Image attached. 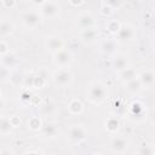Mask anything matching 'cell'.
I'll use <instances>...</instances> for the list:
<instances>
[{
  "label": "cell",
  "mask_w": 155,
  "mask_h": 155,
  "mask_svg": "<svg viewBox=\"0 0 155 155\" xmlns=\"http://www.w3.org/2000/svg\"><path fill=\"white\" fill-rule=\"evenodd\" d=\"M120 25H121V23H120L119 21H116V19H110V21L108 22V24H107V29H108L111 34H116V31L119 30Z\"/></svg>",
  "instance_id": "27"
},
{
  "label": "cell",
  "mask_w": 155,
  "mask_h": 155,
  "mask_svg": "<svg viewBox=\"0 0 155 155\" xmlns=\"http://www.w3.org/2000/svg\"><path fill=\"white\" fill-rule=\"evenodd\" d=\"M10 69L0 64V81H7L10 78Z\"/></svg>",
  "instance_id": "32"
},
{
  "label": "cell",
  "mask_w": 155,
  "mask_h": 155,
  "mask_svg": "<svg viewBox=\"0 0 155 155\" xmlns=\"http://www.w3.org/2000/svg\"><path fill=\"white\" fill-rule=\"evenodd\" d=\"M45 47H46V50L48 52H51L53 54L57 51L64 48V41L58 35H48L45 39Z\"/></svg>",
  "instance_id": "10"
},
{
  "label": "cell",
  "mask_w": 155,
  "mask_h": 155,
  "mask_svg": "<svg viewBox=\"0 0 155 155\" xmlns=\"http://www.w3.org/2000/svg\"><path fill=\"white\" fill-rule=\"evenodd\" d=\"M40 107H41L42 113L46 114V115H50V114H52V113L56 110V105H54V103H52V102H45V103L41 104Z\"/></svg>",
  "instance_id": "26"
},
{
  "label": "cell",
  "mask_w": 155,
  "mask_h": 155,
  "mask_svg": "<svg viewBox=\"0 0 155 155\" xmlns=\"http://www.w3.org/2000/svg\"><path fill=\"white\" fill-rule=\"evenodd\" d=\"M0 58H1V56H0Z\"/></svg>",
  "instance_id": "42"
},
{
  "label": "cell",
  "mask_w": 155,
  "mask_h": 155,
  "mask_svg": "<svg viewBox=\"0 0 155 155\" xmlns=\"http://www.w3.org/2000/svg\"><path fill=\"white\" fill-rule=\"evenodd\" d=\"M1 2H2V6L5 7V8H13L15 6H16V0H1Z\"/></svg>",
  "instance_id": "34"
},
{
  "label": "cell",
  "mask_w": 155,
  "mask_h": 155,
  "mask_svg": "<svg viewBox=\"0 0 155 155\" xmlns=\"http://www.w3.org/2000/svg\"><path fill=\"white\" fill-rule=\"evenodd\" d=\"M34 75H35V73L24 74L23 87H25V88H31V87H33V82H34Z\"/></svg>",
  "instance_id": "29"
},
{
  "label": "cell",
  "mask_w": 155,
  "mask_h": 155,
  "mask_svg": "<svg viewBox=\"0 0 155 155\" xmlns=\"http://www.w3.org/2000/svg\"><path fill=\"white\" fill-rule=\"evenodd\" d=\"M31 97H33V94H31V92L29 91V88H24V90L21 92V94H19V99H21L22 103H30Z\"/></svg>",
  "instance_id": "30"
},
{
  "label": "cell",
  "mask_w": 155,
  "mask_h": 155,
  "mask_svg": "<svg viewBox=\"0 0 155 155\" xmlns=\"http://www.w3.org/2000/svg\"><path fill=\"white\" fill-rule=\"evenodd\" d=\"M21 19H22V23L27 28L34 29V28L40 27L41 21H42V17L36 11H27V12H23L21 15Z\"/></svg>",
  "instance_id": "4"
},
{
  "label": "cell",
  "mask_w": 155,
  "mask_h": 155,
  "mask_svg": "<svg viewBox=\"0 0 155 155\" xmlns=\"http://www.w3.org/2000/svg\"><path fill=\"white\" fill-rule=\"evenodd\" d=\"M8 119H10V122H11V125H12L13 128H16V127H18V126L21 125V119H19V116H17V115L8 116Z\"/></svg>",
  "instance_id": "33"
},
{
  "label": "cell",
  "mask_w": 155,
  "mask_h": 155,
  "mask_svg": "<svg viewBox=\"0 0 155 155\" xmlns=\"http://www.w3.org/2000/svg\"><path fill=\"white\" fill-rule=\"evenodd\" d=\"M122 2H124V0H105V5L109 6L113 11L120 8L121 5H122Z\"/></svg>",
  "instance_id": "31"
},
{
  "label": "cell",
  "mask_w": 155,
  "mask_h": 155,
  "mask_svg": "<svg viewBox=\"0 0 155 155\" xmlns=\"http://www.w3.org/2000/svg\"><path fill=\"white\" fill-rule=\"evenodd\" d=\"M119 48V41L116 39H107L101 45V51L105 56H115Z\"/></svg>",
  "instance_id": "11"
},
{
  "label": "cell",
  "mask_w": 155,
  "mask_h": 155,
  "mask_svg": "<svg viewBox=\"0 0 155 155\" xmlns=\"http://www.w3.org/2000/svg\"><path fill=\"white\" fill-rule=\"evenodd\" d=\"M137 76H138V71L132 67H127L126 69H124L119 73V79L122 82H127L132 79H136Z\"/></svg>",
  "instance_id": "20"
},
{
  "label": "cell",
  "mask_w": 155,
  "mask_h": 155,
  "mask_svg": "<svg viewBox=\"0 0 155 155\" xmlns=\"http://www.w3.org/2000/svg\"><path fill=\"white\" fill-rule=\"evenodd\" d=\"M127 67H130V62L125 56H116L111 61V68L116 73H120L121 70L126 69Z\"/></svg>",
  "instance_id": "15"
},
{
  "label": "cell",
  "mask_w": 155,
  "mask_h": 155,
  "mask_svg": "<svg viewBox=\"0 0 155 155\" xmlns=\"http://www.w3.org/2000/svg\"><path fill=\"white\" fill-rule=\"evenodd\" d=\"M80 39L82 42L85 44H94L98 39V30L96 27H92V28H87V29H82L80 31Z\"/></svg>",
  "instance_id": "13"
},
{
  "label": "cell",
  "mask_w": 155,
  "mask_h": 155,
  "mask_svg": "<svg viewBox=\"0 0 155 155\" xmlns=\"http://www.w3.org/2000/svg\"><path fill=\"white\" fill-rule=\"evenodd\" d=\"M8 81L11 82L12 86L15 87H19V86H23V81H24V74L17 69H13L10 71V78H8Z\"/></svg>",
  "instance_id": "19"
},
{
  "label": "cell",
  "mask_w": 155,
  "mask_h": 155,
  "mask_svg": "<svg viewBox=\"0 0 155 155\" xmlns=\"http://www.w3.org/2000/svg\"><path fill=\"white\" fill-rule=\"evenodd\" d=\"M0 64L1 65H4V67H6V68H8L10 70L11 69H15L16 67H17V64H18V58H17V56L13 53V52H7V53H5V54H2L1 56V58H0Z\"/></svg>",
  "instance_id": "14"
},
{
  "label": "cell",
  "mask_w": 155,
  "mask_h": 155,
  "mask_svg": "<svg viewBox=\"0 0 155 155\" xmlns=\"http://www.w3.org/2000/svg\"><path fill=\"white\" fill-rule=\"evenodd\" d=\"M0 97H2V93H1V90H0Z\"/></svg>",
  "instance_id": "41"
},
{
  "label": "cell",
  "mask_w": 155,
  "mask_h": 155,
  "mask_svg": "<svg viewBox=\"0 0 155 155\" xmlns=\"http://www.w3.org/2000/svg\"><path fill=\"white\" fill-rule=\"evenodd\" d=\"M8 51H10V48H8L7 42H5V41L0 40V56H2V54H5V53H7Z\"/></svg>",
  "instance_id": "35"
},
{
  "label": "cell",
  "mask_w": 155,
  "mask_h": 155,
  "mask_svg": "<svg viewBox=\"0 0 155 155\" xmlns=\"http://www.w3.org/2000/svg\"><path fill=\"white\" fill-rule=\"evenodd\" d=\"M4 108H5V101H4L2 97H0V111H1Z\"/></svg>",
  "instance_id": "40"
},
{
  "label": "cell",
  "mask_w": 155,
  "mask_h": 155,
  "mask_svg": "<svg viewBox=\"0 0 155 155\" xmlns=\"http://www.w3.org/2000/svg\"><path fill=\"white\" fill-rule=\"evenodd\" d=\"M13 127L10 122V119L7 116H0V134L2 136H7L12 132Z\"/></svg>",
  "instance_id": "22"
},
{
  "label": "cell",
  "mask_w": 155,
  "mask_h": 155,
  "mask_svg": "<svg viewBox=\"0 0 155 155\" xmlns=\"http://www.w3.org/2000/svg\"><path fill=\"white\" fill-rule=\"evenodd\" d=\"M46 85V80L44 78H41L39 74L35 73L34 75V82H33V88H41Z\"/></svg>",
  "instance_id": "28"
},
{
  "label": "cell",
  "mask_w": 155,
  "mask_h": 155,
  "mask_svg": "<svg viewBox=\"0 0 155 155\" xmlns=\"http://www.w3.org/2000/svg\"><path fill=\"white\" fill-rule=\"evenodd\" d=\"M115 35H116L115 39L117 41H121V42L131 41V40H133V38L136 35V28L132 24H128V23L121 24Z\"/></svg>",
  "instance_id": "6"
},
{
  "label": "cell",
  "mask_w": 155,
  "mask_h": 155,
  "mask_svg": "<svg viewBox=\"0 0 155 155\" xmlns=\"http://www.w3.org/2000/svg\"><path fill=\"white\" fill-rule=\"evenodd\" d=\"M125 88H126V91H127L128 93H131V94H138V93L143 90L142 84H140L138 76H137L136 79H132V80L125 82Z\"/></svg>",
  "instance_id": "18"
},
{
  "label": "cell",
  "mask_w": 155,
  "mask_h": 155,
  "mask_svg": "<svg viewBox=\"0 0 155 155\" xmlns=\"http://www.w3.org/2000/svg\"><path fill=\"white\" fill-rule=\"evenodd\" d=\"M28 126L30 130L33 131H39L42 126V121L39 116H31L29 120H28Z\"/></svg>",
  "instance_id": "24"
},
{
  "label": "cell",
  "mask_w": 155,
  "mask_h": 155,
  "mask_svg": "<svg viewBox=\"0 0 155 155\" xmlns=\"http://www.w3.org/2000/svg\"><path fill=\"white\" fill-rule=\"evenodd\" d=\"M86 94H87L88 101L92 104L99 105V104H102L107 99V97H108V88H107V86L103 82H101V81H93L88 86Z\"/></svg>",
  "instance_id": "1"
},
{
  "label": "cell",
  "mask_w": 155,
  "mask_h": 155,
  "mask_svg": "<svg viewBox=\"0 0 155 155\" xmlns=\"http://www.w3.org/2000/svg\"><path fill=\"white\" fill-rule=\"evenodd\" d=\"M52 61H53L54 65H57L58 68H67L73 62V54L69 50L62 48V50L57 51L56 53H53Z\"/></svg>",
  "instance_id": "5"
},
{
  "label": "cell",
  "mask_w": 155,
  "mask_h": 155,
  "mask_svg": "<svg viewBox=\"0 0 155 155\" xmlns=\"http://www.w3.org/2000/svg\"><path fill=\"white\" fill-rule=\"evenodd\" d=\"M39 13L41 15V17H45V18H54L59 13V6L54 1L47 0L40 6Z\"/></svg>",
  "instance_id": "7"
},
{
  "label": "cell",
  "mask_w": 155,
  "mask_h": 155,
  "mask_svg": "<svg viewBox=\"0 0 155 155\" xmlns=\"http://www.w3.org/2000/svg\"><path fill=\"white\" fill-rule=\"evenodd\" d=\"M119 127H120V121L115 116H110V117L107 119V121H105V128H107L108 132L115 133L119 130Z\"/></svg>",
  "instance_id": "23"
},
{
  "label": "cell",
  "mask_w": 155,
  "mask_h": 155,
  "mask_svg": "<svg viewBox=\"0 0 155 155\" xmlns=\"http://www.w3.org/2000/svg\"><path fill=\"white\" fill-rule=\"evenodd\" d=\"M69 2H70V5H73V6H80V5L84 2V0H69Z\"/></svg>",
  "instance_id": "38"
},
{
  "label": "cell",
  "mask_w": 155,
  "mask_h": 155,
  "mask_svg": "<svg viewBox=\"0 0 155 155\" xmlns=\"http://www.w3.org/2000/svg\"><path fill=\"white\" fill-rule=\"evenodd\" d=\"M138 79H139L143 88H150V87H153L154 81H155L154 70L153 69H145V70H143L142 73L138 74Z\"/></svg>",
  "instance_id": "12"
},
{
  "label": "cell",
  "mask_w": 155,
  "mask_h": 155,
  "mask_svg": "<svg viewBox=\"0 0 155 155\" xmlns=\"http://www.w3.org/2000/svg\"><path fill=\"white\" fill-rule=\"evenodd\" d=\"M75 25L79 28V29H87V28H92V27H96V19H94V16L91 13V12H81L76 19H75Z\"/></svg>",
  "instance_id": "9"
},
{
  "label": "cell",
  "mask_w": 155,
  "mask_h": 155,
  "mask_svg": "<svg viewBox=\"0 0 155 155\" xmlns=\"http://www.w3.org/2000/svg\"><path fill=\"white\" fill-rule=\"evenodd\" d=\"M137 154H139V155H154L155 148L153 144H143L137 150Z\"/></svg>",
  "instance_id": "25"
},
{
  "label": "cell",
  "mask_w": 155,
  "mask_h": 155,
  "mask_svg": "<svg viewBox=\"0 0 155 155\" xmlns=\"http://www.w3.org/2000/svg\"><path fill=\"white\" fill-rule=\"evenodd\" d=\"M15 30V25L8 19H0V39L10 36Z\"/></svg>",
  "instance_id": "16"
},
{
  "label": "cell",
  "mask_w": 155,
  "mask_h": 155,
  "mask_svg": "<svg viewBox=\"0 0 155 155\" xmlns=\"http://www.w3.org/2000/svg\"><path fill=\"white\" fill-rule=\"evenodd\" d=\"M41 133H42V136H45V137H47V138H54L57 134H58V127H57V125L56 124H53V122H47V124H42V126H41Z\"/></svg>",
  "instance_id": "17"
},
{
  "label": "cell",
  "mask_w": 155,
  "mask_h": 155,
  "mask_svg": "<svg viewBox=\"0 0 155 155\" xmlns=\"http://www.w3.org/2000/svg\"><path fill=\"white\" fill-rule=\"evenodd\" d=\"M33 1V4H35V5H39V6H41L45 1H47V0H31Z\"/></svg>",
  "instance_id": "39"
},
{
  "label": "cell",
  "mask_w": 155,
  "mask_h": 155,
  "mask_svg": "<svg viewBox=\"0 0 155 155\" xmlns=\"http://www.w3.org/2000/svg\"><path fill=\"white\" fill-rule=\"evenodd\" d=\"M73 74L69 69L67 68H58L53 75H52V80L53 84L58 87H67L73 82Z\"/></svg>",
  "instance_id": "3"
},
{
  "label": "cell",
  "mask_w": 155,
  "mask_h": 155,
  "mask_svg": "<svg viewBox=\"0 0 155 155\" xmlns=\"http://www.w3.org/2000/svg\"><path fill=\"white\" fill-rule=\"evenodd\" d=\"M68 109H69V113L73 114V115H80L84 113V104L80 99L78 98H73L69 104H68Z\"/></svg>",
  "instance_id": "21"
},
{
  "label": "cell",
  "mask_w": 155,
  "mask_h": 155,
  "mask_svg": "<svg viewBox=\"0 0 155 155\" xmlns=\"http://www.w3.org/2000/svg\"><path fill=\"white\" fill-rule=\"evenodd\" d=\"M109 148L114 154H124L128 149V140L122 136H114L110 139Z\"/></svg>",
  "instance_id": "8"
},
{
  "label": "cell",
  "mask_w": 155,
  "mask_h": 155,
  "mask_svg": "<svg viewBox=\"0 0 155 155\" xmlns=\"http://www.w3.org/2000/svg\"><path fill=\"white\" fill-rule=\"evenodd\" d=\"M36 74H39V75H40L41 78H44L46 81H47V79H48V75H50V73H48V71H47L45 68H40V69L36 71Z\"/></svg>",
  "instance_id": "37"
},
{
  "label": "cell",
  "mask_w": 155,
  "mask_h": 155,
  "mask_svg": "<svg viewBox=\"0 0 155 155\" xmlns=\"http://www.w3.org/2000/svg\"><path fill=\"white\" fill-rule=\"evenodd\" d=\"M67 138L70 143L73 144H80L82 142L86 140L87 138V131L86 128L80 125V124H74L69 127L68 133H67Z\"/></svg>",
  "instance_id": "2"
},
{
  "label": "cell",
  "mask_w": 155,
  "mask_h": 155,
  "mask_svg": "<svg viewBox=\"0 0 155 155\" xmlns=\"http://www.w3.org/2000/svg\"><path fill=\"white\" fill-rule=\"evenodd\" d=\"M111 12H113V10H111L109 6H107V5H103L102 8H101V13H102L103 16H110Z\"/></svg>",
  "instance_id": "36"
}]
</instances>
